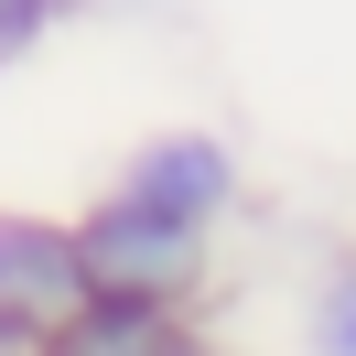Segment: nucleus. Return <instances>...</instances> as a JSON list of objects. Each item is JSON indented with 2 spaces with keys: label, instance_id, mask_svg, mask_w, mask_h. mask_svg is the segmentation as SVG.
<instances>
[{
  "label": "nucleus",
  "instance_id": "1",
  "mask_svg": "<svg viewBox=\"0 0 356 356\" xmlns=\"http://www.w3.org/2000/svg\"><path fill=\"white\" fill-rule=\"evenodd\" d=\"M76 238H87V281H97V302L205 313V302H216V281H227V238H216V227L152 216V205L108 195V184L76 205Z\"/></svg>",
  "mask_w": 356,
  "mask_h": 356
},
{
  "label": "nucleus",
  "instance_id": "2",
  "mask_svg": "<svg viewBox=\"0 0 356 356\" xmlns=\"http://www.w3.org/2000/svg\"><path fill=\"white\" fill-rule=\"evenodd\" d=\"M108 195L152 205V216H184V227H238L248 216V152L227 130H205V119H162V130H140L130 152L108 162Z\"/></svg>",
  "mask_w": 356,
  "mask_h": 356
},
{
  "label": "nucleus",
  "instance_id": "3",
  "mask_svg": "<svg viewBox=\"0 0 356 356\" xmlns=\"http://www.w3.org/2000/svg\"><path fill=\"white\" fill-rule=\"evenodd\" d=\"M87 302H97V281H87L76 216H54V205H0V334H22V346L44 356Z\"/></svg>",
  "mask_w": 356,
  "mask_h": 356
},
{
  "label": "nucleus",
  "instance_id": "4",
  "mask_svg": "<svg viewBox=\"0 0 356 356\" xmlns=\"http://www.w3.org/2000/svg\"><path fill=\"white\" fill-rule=\"evenodd\" d=\"M173 324L184 313H152V302H87L44 356H173Z\"/></svg>",
  "mask_w": 356,
  "mask_h": 356
},
{
  "label": "nucleus",
  "instance_id": "5",
  "mask_svg": "<svg viewBox=\"0 0 356 356\" xmlns=\"http://www.w3.org/2000/svg\"><path fill=\"white\" fill-rule=\"evenodd\" d=\"M302 356H356V248L302 291Z\"/></svg>",
  "mask_w": 356,
  "mask_h": 356
},
{
  "label": "nucleus",
  "instance_id": "6",
  "mask_svg": "<svg viewBox=\"0 0 356 356\" xmlns=\"http://www.w3.org/2000/svg\"><path fill=\"white\" fill-rule=\"evenodd\" d=\"M65 22H87V0H0V76L44 65Z\"/></svg>",
  "mask_w": 356,
  "mask_h": 356
},
{
  "label": "nucleus",
  "instance_id": "7",
  "mask_svg": "<svg viewBox=\"0 0 356 356\" xmlns=\"http://www.w3.org/2000/svg\"><path fill=\"white\" fill-rule=\"evenodd\" d=\"M173 356H238V346H227L205 313H184V324H173Z\"/></svg>",
  "mask_w": 356,
  "mask_h": 356
},
{
  "label": "nucleus",
  "instance_id": "8",
  "mask_svg": "<svg viewBox=\"0 0 356 356\" xmlns=\"http://www.w3.org/2000/svg\"><path fill=\"white\" fill-rule=\"evenodd\" d=\"M0 356H33V346H22V334H0Z\"/></svg>",
  "mask_w": 356,
  "mask_h": 356
}]
</instances>
